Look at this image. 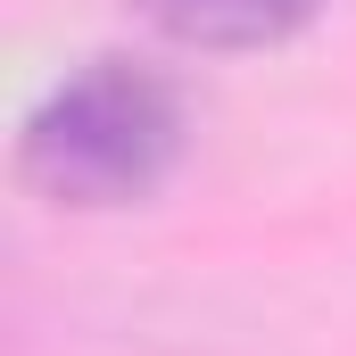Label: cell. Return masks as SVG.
Listing matches in <instances>:
<instances>
[{
  "label": "cell",
  "instance_id": "cell-1",
  "mask_svg": "<svg viewBox=\"0 0 356 356\" xmlns=\"http://www.w3.org/2000/svg\"><path fill=\"white\" fill-rule=\"evenodd\" d=\"M182 149V99L166 75L133 58H91L67 83L42 91V108L17 133V166L58 207H124L158 191Z\"/></svg>",
  "mask_w": 356,
  "mask_h": 356
},
{
  "label": "cell",
  "instance_id": "cell-2",
  "mask_svg": "<svg viewBox=\"0 0 356 356\" xmlns=\"http://www.w3.org/2000/svg\"><path fill=\"white\" fill-rule=\"evenodd\" d=\"M315 8L323 0H141V17L191 50H266L282 33H298Z\"/></svg>",
  "mask_w": 356,
  "mask_h": 356
}]
</instances>
